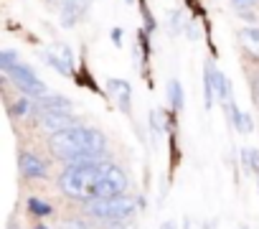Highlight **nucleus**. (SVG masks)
Segmentation results:
<instances>
[{
  "label": "nucleus",
  "mask_w": 259,
  "mask_h": 229,
  "mask_svg": "<svg viewBox=\"0 0 259 229\" xmlns=\"http://www.w3.org/2000/svg\"><path fill=\"white\" fill-rule=\"evenodd\" d=\"M36 229H49V226H44V224H38V226H36Z\"/></svg>",
  "instance_id": "obj_27"
},
{
  "label": "nucleus",
  "mask_w": 259,
  "mask_h": 229,
  "mask_svg": "<svg viewBox=\"0 0 259 229\" xmlns=\"http://www.w3.org/2000/svg\"><path fill=\"white\" fill-rule=\"evenodd\" d=\"M79 120L74 118V114L69 109H49V112H41V128L46 133H61L66 128H76Z\"/></svg>",
  "instance_id": "obj_8"
},
{
  "label": "nucleus",
  "mask_w": 259,
  "mask_h": 229,
  "mask_svg": "<svg viewBox=\"0 0 259 229\" xmlns=\"http://www.w3.org/2000/svg\"><path fill=\"white\" fill-rule=\"evenodd\" d=\"M239 39H241V44H244V49H246L249 54L259 56V28H256V26H246V28L239 33Z\"/></svg>",
  "instance_id": "obj_14"
},
{
  "label": "nucleus",
  "mask_w": 259,
  "mask_h": 229,
  "mask_svg": "<svg viewBox=\"0 0 259 229\" xmlns=\"http://www.w3.org/2000/svg\"><path fill=\"white\" fill-rule=\"evenodd\" d=\"M87 211H89L94 219L119 221V219L133 216V211H135V199H130V196H124V194L112 196V199H92V201H87Z\"/></svg>",
  "instance_id": "obj_3"
},
{
  "label": "nucleus",
  "mask_w": 259,
  "mask_h": 229,
  "mask_svg": "<svg viewBox=\"0 0 259 229\" xmlns=\"http://www.w3.org/2000/svg\"><path fill=\"white\" fill-rule=\"evenodd\" d=\"M241 229H249V226H241Z\"/></svg>",
  "instance_id": "obj_29"
},
{
  "label": "nucleus",
  "mask_w": 259,
  "mask_h": 229,
  "mask_svg": "<svg viewBox=\"0 0 259 229\" xmlns=\"http://www.w3.org/2000/svg\"><path fill=\"white\" fill-rule=\"evenodd\" d=\"M18 64H21V56H18V51H13V49L0 51V69H3L6 74H8L13 66H18Z\"/></svg>",
  "instance_id": "obj_15"
},
{
  "label": "nucleus",
  "mask_w": 259,
  "mask_h": 229,
  "mask_svg": "<svg viewBox=\"0 0 259 229\" xmlns=\"http://www.w3.org/2000/svg\"><path fill=\"white\" fill-rule=\"evenodd\" d=\"M36 107H38V112H49V109H69L71 112V102L64 94H44L36 99Z\"/></svg>",
  "instance_id": "obj_13"
},
{
  "label": "nucleus",
  "mask_w": 259,
  "mask_h": 229,
  "mask_svg": "<svg viewBox=\"0 0 259 229\" xmlns=\"http://www.w3.org/2000/svg\"><path fill=\"white\" fill-rule=\"evenodd\" d=\"M168 92H170V104L173 109H183V87L178 79H170L168 82Z\"/></svg>",
  "instance_id": "obj_16"
},
{
  "label": "nucleus",
  "mask_w": 259,
  "mask_h": 229,
  "mask_svg": "<svg viewBox=\"0 0 259 229\" xmlns=\"http://www.w3.org/2000/svg\"><path fill=\"white\" fill-rule=\"evenodd\" d=\"M124 3H135V0H124Z\"/></svg>",
  "instance_id": "obj_28"
},
{
  "label": "nucleus",
  "mask_w": 259,
  "mask_h": 229,
  "mask_svg": "<svg viewBox=\"0 0 259 229\" xmlns=\"http://www.w3.org/2000/svg\"><path fill=\"white\" fill-rule=\"evenodd\" d=\"M107 89L124 114L133 112V89H130V84L124 79H107Z\"/></svg>",
  "instance_id": "obj_9"
},
{
  "label": "nucleus",
  "mask_w": 259,
  "mask_h": 229,
  "mask_svg": "<svg viewBox=\"0 0 259 229\" xmlns=\"http://www.w3.org/2000/svg\"><path fill=\"white\" fill-rule=\"evenodd\" d=\"M28 209H31L36 216H49V214H51V206H49L46 201L36 199V196H33V199H28Z\"/></svg>",
  "instance_id": "obj_18"
},
{
  "label": "nucleus",
  "mask_w": 259,
  "mask_h": 229,
  "mask_svg": "<svg viewBox=\"0 0 259 229\" xmlns=\"http://www.w3.org/2000/svg\"><path fill=\"white\" fill-rule=\"evenodd\" d=\"M231 6L236 11H254V8H259V0H231Z\"/></svg>",
  "instance_id": "obj_20"
},
{
  "label": "nucleus",
  "mask_w": 259,
  "mask_h": 229,
  "mask_svg": "<svg viewBox=\"0 0 259 229\" xmlns=\"http://www.w3.org/2000/svg\"><path fill=\"white\" fill-rule=\"evenodd\" d=\"M44 61L51 64L59 74L74 77V56H71V49H69L66 44H54V46L44 54Z\"/></svg>",
  "instance_id": "obj_7"
},
{
  "label": "nucleus",
  "mask_w": 259,
  "mask_h": 229,
  "mask_svg": "<svg viewBox=\"0 0 259 229\" xmlns=\"http://www.w3.org/2000/svg\"><path fill=\"white\" fill-rule=\"evenodd\" d=\"M112 44L119 49L122 46V28H112Z\"/></svg>",
  "instance_id": "obj_24"
},
{
  "label": "nucleus",
  "mask_w": 259,
  "mask_h": 229,
  "mask_svg": "<svg viewBox=\"0 0 259 229\" xmlns=\"http://www.w3.org/2000/svg\"><path fill=\"white\" fill-rule=\"evenodd\" d=\"M254 94H256V102H259V79L254 82Z\"/></svg>",
  "instance_id": "obj_25"
},
{
  "label": "nucleus",
  "mask_w": 259,
  "mask_h": 229,
  "mask_svg": "<svg viewBox=\"0 0 259 229\" xmlns=\"http://www.w3.org/2000/svg\"><path fill=\"white\" fill-rule=\"evenodd\" d=\"M18 166H21V173L26 178H44L46 176V163L41 158H36L33 153H21Z\"/></svg>",
  "instance_id": "obj_10"
},
{
  "label": "nucleus",
  "mask_w": 259,
  "mask_h": 229,
  "mask_svg": "<svg viewBox=\"0 0 259 229\" xmlns=\"http://www.w3.org/2000/svg\"><path fill=\"white\" fill-rule=\"evenodd\" d=\"M81 13H84V6L79 3V0H61L59 18H61V26H64V28L76 26V21L81 18Z\"/></svg>",
  "instance_id": "obj_11"
},
{
  "label": "nucleus",
  "mask_w": 259,
  "mask_h": 229,
  "mask_svg": "<svg viewBox=\"0 0 259 229\" xmlns=\"http://www.w3.org/2000/svg\"><path fill=\"white\" fill-rule=\"evenodd\" d=\"M163 229H176V224H173V221H165V224H163Z\"/></svg>",
  "instance_id": "obj_26"
},
{
  "label": "nucleus",
  "mask_w": 259,
  "mask_h": 229,
  "mask_svg": "<svg viewBox=\"0 0 259 229\" xmlns=\"http://www.w3.org/2000/svg\"><path fill=\"white\" fill-rule=\"evenodd\" d=\"M153 125H155V130L158 133H163L168 125H165V112H160V109H153Z\"/></svg>",
  "instance_id": "obj_21"
},
{
  "label": "nucleus",
  "mask_w": 259,
  "mask_h": 229,
  "mask_svg": "<svg viewBox=\"0 0 259 229\" xmlns=\"http://www.w3.org/2000/svg\"><path fill=\"white\" fill-rule=\"evenodd\" d=\"M28 107H31V104H28V97H21L16 104H11L8 112H11V118H23V114L28 112Z\"/></svg>",
  "instance_id": "obj_19"
},
{
  "label": "nucleus",
  "mask_w": 259,
  "mask_h": 229,
  "mask_svg": "<svg viewBox=\"0 0 259 229\" xmlns=\"http://www.w3.org/2000/svg\"><path fill=\"white\" fill-rule=\"evenodd\" d=\"M241 163H244L246 171H251V173L259 176V153H256V150L244 148V150H241Z\"/></svg>",
  "instance_id": "obj_17"
},
{
  "label": "nucleus",
  "mask_w": 259,
  "mask_h": 229,
  "mask_svg": "<svg viewBox=\"0 0 259 229\" xmlns=\"http://www.w3.org/2000/svg\"><path fill=\"white\" fill-rule=\"evenodd\" d=\"M102 168H104V163L99 158L81 161V163H69V168L59 178V186L69 199L92 201V191H94V183L102 176Z\"/></svg>",
  "instance_id": "obj_2"
},
{
  "label": "nucleus",
  "mask_w": 259,
  "mask_h": 229,
  "mask_svg": "<svg viewBox=\"0 0 259 229\" xmlns=\"http://www.w3.org/2000/svg\"><path fill=\"white\" fill-rule=\"evenodd\" d=\"M49 148H51L54 158H59V161L81 163V161L99 158L107 148V140L99 130L76 125V128H66L61 133H54L49 140Z\"/></svg>",
  "instance_id": "obj_1"
},
{
  "label": "nucleus",
  "mask_w": 259,
  "mask_h": 229,
  "mask_svg": "<svg viewBox=\"0 0 259 229\" xmlns=\"http://www.w3.org/2000/svg\"><path fill=\"white\" fill-rule=\"evenodd\" d=\"M8 77H11V82L21 89V94H26V97H44L46 94V84L36 77V71L31 69V66H26V64H18V66H13L11 71H8Z\"/></svg>",
  "instance_id": "obj_6"
},
{
  "label": "nucleus",
  "mask_w": 259,
  "mask_h": 229,
  "mask_svg": "<svg viewBox=\"0 0 259 229\" xmlns=\"http://www.w3.org/2000/svg\"><path fill=\"white\" fill-rule=\"evenodd\" d=\"M239 18H241V21H249L251 26L256 23V16H254V11H239Z\"/></svg>",
  "instance_id": "obj_23"
},
{
  "label": "nucleus",
  "mask_w": 259,
  "mask_h": 229,
  "mask_svg": "<svg viewBox=\"0 0 259 229\" xmlns=\"http://www.w3.org/2000/svg\"><path fill=\"white\" fill-rule=\"evenodd\" d=\"M206 107H211L213 97L221 102V104H229L234 97H231V84L229 79L224 77V71H219L211 61H206Z\"/></svg>",
  "instance_id": "obj_5"
},
{
  "label": "nucleus",
  "mask_w": 259,
  "mask_h": 229,
  "mask_svg": "<svg viewBox=\"0 0 259 229\" xmlns=\"http://www.w3.org/2000/svg\"><path fill=\"white\" fill-rule=\"evenodd\" d=\"M61 229H87V224L81 219H66L61 221Z\"/></svg>",
  "instance_id": "obj_22"
},
{
  "label": "nucleus",
  "mask_w": 259,
  "mask_h": 229,
  "mask_svg": "<svg viewBox=\"0 0 259 229\" xmlns=\"http://www.w3.org/2000/svg\"><path fill=\"white\" fill-rule=\"evenodd\" d=\"M124 191H127V176H124V171L117 168L114 163H107L104 161V168H102L99 181L94 183L92 199H112V196H119Z\"/></svg>",
  "instance_id": "obj_4"
},
{
  "label": "nucleus",
  "mask_w": 259,
  "mask_h": 229,
  "mask_svg": "<svg viewBox=\"0 0 259 229\" xmlns=\"http://www.w3.org/2000/svg\"><path fill=\"white\" fill-rule=\"evenodd\" d=\"M226 107V112H229V120L234 123V128L239 130V133H251L254 130V123H251V118L246 112H241L236 104H234V99L229 102V104H224Z\"/></svg>",
  "instance_id": "obj_12"
}]
</instances>
